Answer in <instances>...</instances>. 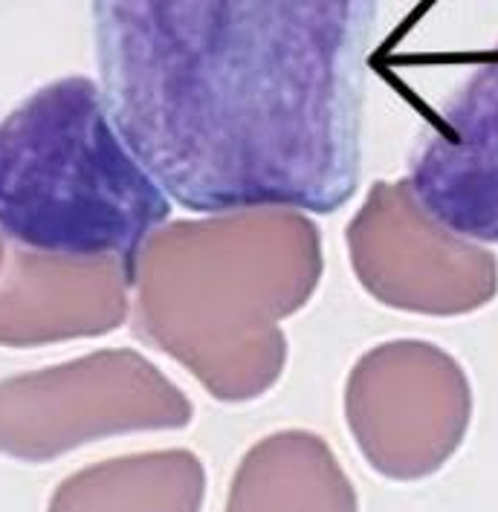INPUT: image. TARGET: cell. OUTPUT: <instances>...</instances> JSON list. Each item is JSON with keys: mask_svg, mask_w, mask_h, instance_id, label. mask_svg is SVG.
<instances>
[{"mask_svg": "<svg viewBox=\"0 0 498 512\" xmlns=\"http://www.w3.org/2000/svg\"><path fill=\"white\" fill-rule=\"evenodd\" d=\"M380 0H90L99 87L183 209L333 215L362 174Z\"/></svg>", "mask_w": 498, "mask_h": 512, "instance_id": "1", "label": "cell"}, {"mask_svg": "<svg viewBox=\"0 0 498 512\" xmlns=\"http://www.w3.org/2000/svg\"><path fill=\"white\" fill-rule=\"evenodd\" d=\"M403 183L441 229L498 243V44L417 134Z\"/></svg>", "mask_w": 498, "mask_h": 512, "instance_id": "3", "label": "cell"}, {"mask_svg": "<svg viewBox=\"0 0 498 512\" xmlns=\"http://www.w3.org/2000/svg\"><path fill=\"white\" fill-rule=\"evenodd\" d=\"M354 246L365 284L403 310L467 313L496 293L493 255L423 215L406 183L377 186Z\"/></svg>", "mask_w": 498, "mask_h": 512, "instance_id": "4", "label": "cell"}, {"mask_svg": "<svg viewBox=\"0 0 498 512\" xmlns=\"http://www.w3.org/2000/svg\"><path fill=\"white\" fill-rule=\"evenodd\" d=\"M354 414L362 449L377 469L394 478H417L438 469L458 446L470 394L452 359L403 342L368 359Z\"/></svg>", "mask_w": 498, "mask_h": 512, "instance_id": "5", "label": "cell"}, {"mask_svg": "<svg viewBox=\"0 0 498 512\" xmlns=\"http://www.w3.org/2000/svg\"><path fill=\"white\" fill-rule=\"evenodd\" d=\"M171 197L119 134L102 87L64 76L0 122V235L29 252L116 258L128 281Z\"/></svg>", "mask_w": 498, "mask_h": 512, "instance_id": "2", "label": "cell"}]
</instances>
